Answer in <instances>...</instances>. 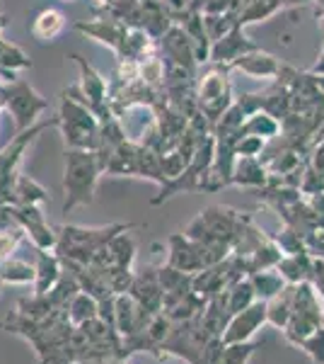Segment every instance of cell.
I'll return each mask as SVG.
<instances>
[{
    "label": "cell",
    "mask_w": 324,
    "mask_h": 364,
    "mask_svg": "<svg viewBox=\"0 0 324 364\" xmlns=\"http://www.w3.org/2000/svg\"><path fill=\"white\" fill-rule=\"evenodd\" d=\"M3 331L25 338L37 352L39 364H75L73 345H70L75 326L68 318V309L56 311L41 321L27 318L20 311H13L5 316Z\"/></svg>",
    "instance_id": "1"
},
{
    "label": "cell",
    "mask_w": 324,
    "mask_h": 364,
    "mask_svg": "<svg viewBox=\"0 0 324 364\" xmlns=\"http://www.w3.org/2000/svg\"><path fill=\"white\" fill-rule=\"evenodd\" d=\"M102 175L104 168L97 151H63V192H66L63 214H70L73 209L95 202V192Z\"/></svg>",
    "instance_id": "2"
},
{
    "label": "cell",
    "mask_w": 324,
    "mask_h": 364,
    "mask_svg": "<svg viewBox=\"0 0 324 364\" xmlns=\"http://www.w3.org/2000/svg\"><path fill=\"white\" fill-rule=\"evenodd\" d=\"M58 129H61L66 149L97 151L102 122L95 114V109L82 102L70 87L63 90L61 105H58Z\"/></svg>",
    "instance_id": "3"
},
{
    "label": "cell",
    "mask_w": 324,
    "mask_h": 364,
    "mask_svg": "<svg viewBox=\"0 0 324 364\" xmlns=\"http://www.w3.org/2000/svg\"><path fill=\"white\" fill-rule=\"evenodd\" d=\"M131 228H135V224H109V226H97V228L63 224L58 228L56 255L61 257V260H73V262L87 265L104 245H109L111 238L119 236L123 231H131Z\"/></svg>",
    "instance_id": "4"
},
{
    "label": "cell",
    "mask_w": 324,
    "mask_h": 364,
    "mask_svg": "<svg viewBox=\"0 0 324 364\" xmlns=\"http://www.w3.org/2000/svg\"><path fill=\"white\" fill-rule=\"evenodd\" d=\"M56 127H58V117L37 122V124L25 129V132H17L15 136L10 139V144H5L3 149H0V204H10L15 178L22 173L20 163H22V158H25L27 149L41 136V134Z\"/></svg>",
    "instance_id": "5"
},
{
    "label": "cell",
    "mask_w": 324,
    "mask_h": 364,
    "mask_svg": "<svg viewBox=\"0 0 324 364\" xmlns=\"http://www.w3.org/2000/svg\"><path fill=\"white\" fill-rule=\"evenodd\" d=\"M324 326V306L320 291L312 282H300L296 284V294H293V314L288 321L284 336L288 343H293L296 348L303 345V340L315 333L317 328Z\"/></svg>",
    "instance_id": "6"
},
{
    "label": "cell",
    "mask_w": 324,
    "mask_h": 364,
    "mask_svg": "<svg viewBox=\"0 0 324 364\" xmlns=\"http://www.w3.org/2000/svg\"><path fill=\"white\" fill-rule=\"evenodd\" d=\"M3 107L8 109L15 122V132H25L39 122V114L49 109V100L41 97L27 80L17 78L13 83H3L0 87Z\"/></svg>",
    "instance_id": "7"
},
{
    "label": "cell",
    "mask_w": 324,
    "mask_h": 364,
    "mask_svg": "<svg viewBox=\"0 0 324 364\" xmlns=\"http://www.w3.org/2000/svg\"><path fill=\"white\" fill-rule=\"evenodd\" d=\"M78 291H82L78 279H75L68 269H63V277L58 279V284L54 289L46 291V294L22 296L20 301H17V311H20L22 316H27V318H37V321L49 318L56 311H66L70 299L78 294Z\"/></svg>",
    "instance_id": "8"
},
{
    "label": "cell",
    "mask_w": 324,
    "mask_h": 364,
    "mask_svg": "<svg viewBox=\"0 0 324 364\" xmlns=\"http://www.w3.org/2000/svg\"><path fill=\"white\" fill-rule=\"evenodd\" d=\"M17 226L25 231L29 243L39 250H56L58 243V228L46 221L41 207H25V204H13Z\"/></svg>",
    "instance_id": "9"
},
{
    "label": "cell",
    "mask_w": 324,
    "mask_h": 364,
    "mask_svg": "<svg viewBox=\"0 0 324 364\" xmlns=\"http://www.w3.org/2000/svg\"><path fill=\"white\" fill-rule=\"evenodd\" d=\"M95 13H97L95 20H80L75 22L73 29L78 34H85V37L109 46L114 54H119L123 39H126L128 25H123L121 20H116V17H111L107 13H102V10H95Z\"/></svg>",
    "instance_id": "10"
},
{
    "label": "cell",
    "mask_w": 324,
    "mask_h": 364,
    "mask_svg": "<svg viewBox=\"0 0 324 364\" xmlns=\"http://www.w3.org/2000/svg\"><path fill=\"white\" fill-rule=\"evenodd\" d=\"M269 323L267 318V301L257 299L252 306L242 309L240 314H235L230 323L223 331V343L230 345V343H250L252 338L259 333V328Z\"/></svg>",
    "instance_id": "11"
},
{
    "label": "cell",
    "mask_w": 324,
    "mask_h": 364,
    "mask_svg": "<svg viewBox=\"0 0 324 364\" xmlns=\"http://www.w3.org/2000/svg\"><path fill=\"white\" fill-rule=\"evenodd\" d=\"M160 46H162L164 61L194 73V68H196V63H199V56H196V46H194L189 34L184 32V27H179V25L169 27L160 37Z\"/></svg>",
    "instance_id": "12"
},
{
    "label": "cell",
    "mask_w": 324,
    "mask_h": 364,
    "mask_svg": "<svg viewBox=\"0 0 324 364\" xmlns=\"http://www.w3.org/2000/svg\"><path fill=\"white\" fill-rule=\"evenodd\" d=\"M128 294L150 314H162L164 306V291L157 277V267H145L133 274V282L128 287Z\"/></svg>",
    "instance_id": "13"
},
{
    "label": "cell",
    "mask_w": 324,
    "mask_h": 364,
    "mask_svg": "<svg viewBox=\"0 0 324 364\" xmlns=\"http://www.w3.org/2000/svg\"><path fill=\"white\" fill-rule=\"evenodd\" d=\"M114 316H116V331H119V336L123 338V336H133V333L143 331V328L152 321V316H157V314L145 311L126 291V294H116V299H114Z\"/></svg>",
    "instance_id": "14"
},
{
    "label": "cell",
    "mask_w": 324,
    "mask_h": 364,
    "mask_svg": "<svg viewBox=\"0 0 324 364\" xmlns=\"http://www.w3.org/2000/svg\"><path fill=\"white\" fill-rule=\"evenodd\" d=\"M250 51H257V46L245 39L242 27L235 25L228 34H223L218 42H213V46H211V61L225 66V63H235L240 56L250 54Z\"/></svg>",
    "instance_id": "15"
},
{
    "label": "cell",
    "mask_w": 324,
    "mask_h": 364,
    "mask_svg": "<svg viewBox=\"0 0 324 364\" xmlns=\"http://www.w3.org/2000/svg\"><path fill=\"white\" fill-rule=\"evenodd\" d=\"M37 250V277H34V294H46L58 284L63 277V260L56 255V250Z\"/></svg>",
    "instance_id": "16"
},
{
    "label": "cell",
    "mask_w": 324,
    "mask_h": 364,
    "mask_svg": "<svg viewBox=\"0 0 324 364\" xmlns=\"http://www.w3.org/2000/svg\"><path fill=\"white\" fill-rule=\"evenodd\" d=\"M49 202V192L39 185L34 178L20 173L15 178L13 185V197H10V204H25V207H44Z\"/></svg>",
    "instance_id": "17"
},
{
    "label": "cell",
    "mask_w": 324,
    "mask_h": 364,
    "mask_svg": "<svg viewBox=\"0 0 324 364\" xmlns=\"http://www.w3.org/2000/svg\"><path fill=\"white\" fill-rule=\"evenodd\" d=\"M284 279L288 284H300V282H308L312 279V272H315V262L310 260L308 252H296V255H286L281 257V262L276 265Z\"/></svg>",
    "instance_id": "18"
},
{
    "label": "cell",
    "mask_w": 324,
    "mask_h": 364,
    "mask_svg": "<svg viewBox=\"0 0 324 364\" xmlns=\"http://www.w3.org/2000/svg\"><path fill=\"white\" fill-rule=\"evenodd\" d=\"M293 294H296V284H286L279 294L267 301V318H269L271 326L279 328V331H286L288 321H291Z\"/></svg>",
    "instance_id": "19"
},
{
    "label": "cell",
    "mask_w": 324,
    "mask_h": 364,
    "mask_svg": "<svg viewBox=\"0 0 324 364\" xmlns=\"http://www.w3.org/2000/svg\"><path fill=\"white\" fill-rule=\"evenodd\" d=\"M63 29H66V17L54 8L41 10L32 22V34L39 39V42H54Z\"/></svg>",
    "instance_id": "20"
},
{
    "label": "cell",
    "mask_w": 324,
    "mask_h": 364,
    "mask_svg": "<svg viewBox=\"0 0 324 364\" xmlns=\"http://www.w3.org/2000/svg\"><path fill=\"white\" fill-rule=\"evenodd\" d=\"M37 277V267L29 265L27 260H17V257L8 255L0 262V282L3 284H34Z\"/></svg>",
    "instance_id": "21"
},
{
    "label": "cell",
    "mask_w": 324,
    "mask_h": 364,
    "mask_svg": "<svg viewBox=\"0 0 324 364\" xmlns=\"http://www.w3.org/2000/svg\"><path fill=\"white\" fill-rule=\"evenodd\" d=\"M252 284H255V291H257V299H262V301H269V299H274L279 294L281 289L288 284L284 279V274L279 272L276 267L271 269H259V272H252L250 274Z\"/></svg>",
    "instance_id": "22"
},
{
    "label": "cell",
    "mask_w": 324,
    "mask_h": 364,
    "mask_svg": "<svg viewBox=\"0 0 324 364\" xmlns=\"http://www.w3.org/2000/svg\"><path fill=\"white\" fill-rule=\"evenodd\" d=\"M233 66L242 68L245 73L257 75V78H262V75H276L281 70L279 61H276L274 56H269V54H262V51H250V54L240 56Z\"/></svg>",
    "instance_id": "23"
},
{
    "label": "cell",
    "mask_w": 324,
    "mask_h": 364,
    "mask_svg": "<svg viewBox=\"0 0 324 364\" xmlns=\"http://www.w3.org/2000/svg\"><path fill=\"white\" fill-rule=\"evenodd\" d=\"M223 294H225V304H228L230 316L240 314L242 309L252 306V304L257 301V291H255V284H252L250 277L238 279L228 291H223Z\"/></svg>",
    "instance_id": "24"
},
{
    "label": "cell",
    "mask_w": 324,
    "mask_h": 364,
    "mask_svg": "<svg viewBox=\"0 0 324 364\" xmlns=\"http://www.w3.org/2000/svg\"><path fill=\"white\" fill-rule=\"evenodd\" d=\"M68 318L73 326H82L92 318H99V301L87 291H78L68 304Z\"/></svg>",
    "instance_id": "25"
},
{
    "label": "cell",
    "mask_w": 324,
    "mask_h": 364,
    "mask_svg": "<svg viewBox=\"0 0 324 364\" xmlns=\"http://www.w3.org/2000/svg\"><path fill=\"white\" fill-rule=\"evenodd\" d=\"M233 182L235 185H245V187H257L264 182V168L257 158L252 156H238L233 170Z\"/></svg>",
    "instance_id": "26"
},
{
    "label": "cell",
    "mask_w": 324,
    "mask_h": 364,
    "mask_svg": "<svg viewBox=\"0 0 324 364\" xmlns=\"http://www.w3.org/2000/svg\"><path fill=\"white\" fill-rule=\"evenodd\" d=\"M0 68L10 70V73H20V70L32 68V58H29L15 42L0 39Z\"/></svg>",
    "instance_id": "27"
},
{
    "label": "cell",
    "mask_w": 324,
    "mask_h": 364,
    "mask_svg": "<svg viewBox=\"0 0 324 364\" xmlns=\"http://www.w3.org/2000/svg\"><path fill=\"white\" fill-rule=\"evenodd\" d=\"M279 132V122L276 117H271L269 112H255L250 114V119H245L242 124V134H250V136H274Z\"/></svg>",
    "instance_id": "28"
},
{
    "label": "cell",
    "mask_w": 324,
    "mask_h": 364,
    "mask_svg": "<svg viewBox=\"0 0 324 364\" xmlns=\"http://www.w3.org/2000/svg\"><path fill=\"white\" fill-rule=\"evenodd\" d=\"M255 352V343H230L223 350V360L220 364H247Z\"/></svg>",
    "instance_id": "29"
},
{
    "label": "cell",
    "mask_w": 324,
    "mask_h": 364,
    "mask_svg": "<svg viewBox=\"0 0 324 364\" xmlns=\"http://www.w3.org/2000/svg\"><path fill=\"white\" fill-rule=\"evenodd\" d=\"M300 350H303L315 364H324V326L317 328L315 333H310V336L303 340Z\"/></svg>",
    "instance_id": "30"
},
{
    "label": "cell",
    "mask_w": 324,
    "mask_h": 364,
    "mask_svg": "<svg viewBox=\"0 0 324 364\" xmlns=\"http://www.w3.org/2000/svg\"><path fill=\"white\" fill-rule=\"evenodd\" d=\"M25 236V231H13V233H0V257H8L15 250V245L20 243Z\"/></svg>",
    "instance_id": "31"
},
{
    "label": "cell",
    "mask_w": 324,
    "mask_h": 364,
    "mask_svg": "<svg viewBox=\"0 0 324 364\" xmlns=\"http://www.w3.org/2000/svg\"><path fill=\"white\" fill-rule=\"evenodd\" d=\"M312 75H322L324 73V49H322V56H320V61L312 66V70H310Z\"/></svg>",
    "instance_id": "32"
},
{
    "label": "cell",
    "mask_w": 324,
    "mask_h": 364,
    "mask_svg": "<svg viewBox=\"0 0 324 364\" xmlns=\"http://www.w3.org/2000/svg\"><path fill=\"white\" fill-rule=\"evenodd\" d=\"M315 83H317V90H320L322 95H324V73H322V75H317V78H315Z\"/></svg>",
    "instance_id": "33"
},
{
    "label": "cell",
    "mask_w": 324,
    "mask_h": 364,
    "mask_svg": "<svg viewBox=\"0 0 324 364\" xmlns=\"http://www.w3.org/2000/svg\"><path fill=\"white\" fill-rule=\"evenodd\" d=\"M5 27H8V15H5V13H0V32H3ZM0 39H3V37H0Z\"/></svg>",
    "instance_id": "34"
},
{
    "label": "cell",
    "mask_w": 324,
    "mask_h": 364,
    "mask_svg": "<svg viewBox=\"0 0 324 364\" xmlns=\"http://www.w3.org/2000/svg\"><path fill=\"white\" fill-rule=\"evenodd\" d=\"M107 364H128L126 360H109Z\"/></svg>",
    "instance_id": "35"
},
{
    "label": "cell",
    "mask_w": 324,
    "mask_h": 364,
    "mask_svg": "<svg viewBox=\"0 0 324 364\" xmlns=\"http://www.w3.org/2000/svg\"><path fill=\"white\" fill-rule=\"evenodd\" d=\"M99 5H109V3H114V0H97Z\"/></svg>",
    "instance_id": "36"
},
{
    "label": "cell",
    "mask_w": 324,
    "mask_h": 364,
    "mask_svg": "<svg viewBox=\"0 0 324 364\" xmlns=\"http://www.w3.org/2000/svg\"><path fill=\"white\" fill-rule=\"evenodd\" d=\"M0 87H3V85H0ZM3 109H5V107H3V97H0V112H3Z\"/></svg>",
    "instance_id": "37"
},
{
    "label": "cell",
    "mask_w": 324,
    "mask_h": 364,
    "mask_svg": "<svg viewBox=\"0 0 324 364\" xmlns=\"http://www.w3.org/2000/svg\"><path fill=\"white\" fill-rule=\"evenodd\" d=\"M0 291H3V282H0Z\"/></svg>",
    "instance_id": "38"
},
{
    "label": "cell",
    "mask_w": 324,
    "mask_h": 364,
    "mask_svg": "<svg viewBox=\"0 0 324 364\" xmlns=\"http://www.w3.org/2000/svg\"><path fill=\"white\" fill-rule=\"evenodd\" d=\"M68 3H73V0H68Z\"/></svg>",
    "instance_id": "39"
}]
</instances>
